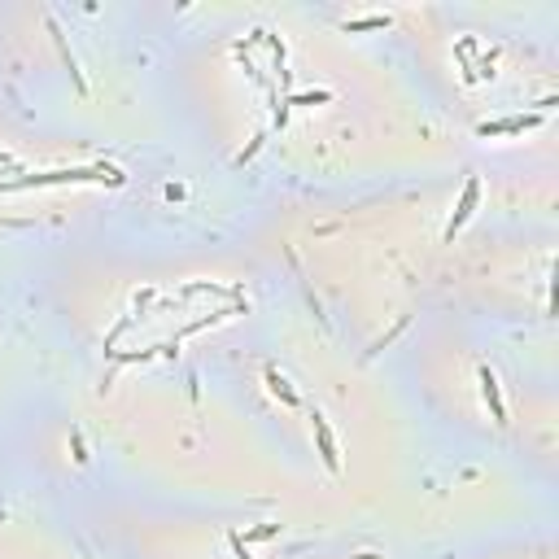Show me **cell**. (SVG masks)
I'll use <instances>...</instances> for the list:
<instances>
[{
    "label": "cell",
    "mask_w": 559,
    "mask_h": 559,
    "mask_svg": "<svg viewBox=\"0 0 559 559\" xmlns=\"http://www.w3.org/2000/svg\"><path fill=\"white\" fill-rule=\"evenodd\" d=\"M380 27H389V18H354V22H345V31H380Z\"/></svg>",
    "instance_id": "obj_6"
},
{
    "label": "cell",
    "mask_w": 559,
    "mask_h": 559,
    "mask_svg": "<svg viewBox=\"0 0 559 559\" xmlns=\"http://www.w3.org/2000/svg\"><path fill=\"white\" fill-rule=\"evenodd\" d=\"M267 389H271V393H275L280 402H284V406H297V393L289 389V380H284V376H280L275 367H267Z\"/></svg>",
    "instance_id": "obj_5"
},
{
    "label": "cell",
    "mask_w": 559,
    "mask_h": 559,
    "mask_svg": "<svg viewBox=\"0 0 559 559\" xmlns=\"http://www.w3.org/2000/svg\"><path fill=\"white\" fill-rule=\"evenodd\" d=\"M476 197H480V180L472 175V180L463 184V197H459V210H454V219L446 223V241H454V232H459V227L472 219V206H476Z\"/></svg>",
    "instance_id": "obj_1"
},
{
    "label": "cell",
    "mask_w": 559,
    "mask_h": 559,
    "mask_svg": "<svg viewBox=\"0 0 559 559\" xmlns=\"http://www.w3.org/2000/svg\"><path fill=\"white\" fill-rule=\"evenodd\" d=\"M538 118H507V122H485L480 127V136H516V132H524V127H533Z\"/></svg>",
    "instance_id": "obj_4"
},
{
    "label": "cell",
    "mask_w": 559,
    "mask_h": 559,
    "mask_svg": "<svg viewBox=\"0 0 559 559\" xmlns=\"http://www.w3.org/2000/svg\"><path fill=\"white\" fill-rule=\"evenodd\" d=\"M232 551H236V559H249V555H245V542L236 538V533H232Z\"/></svg>",
    "instance_id": "obj_9"
},
{
    "label": "cell",
    "mask_w": 559,
    "mask_h": 559,
    "mask_svg": "<svg viewBox=\"0 0 559 559\" xmlns=\"http://www.w3.org/2000/svg\"><path fill=\"white\" fill-rule=\"evenodd\" d=\"M275 529H280V524H258V529L249 533V542H267V538H275Z\"/></svg>",
    "instance_id": "obj_8"
},
{
    "label": "cell",
    "mask_w": 559,
    "mask_h": 559,
    "mask_svg": "<svg viewBox=\"0 0 559 559\" xmlns=\"http://www.w3.org/2000/svg\"><path fill=\"white\" fill-rule=\"evenodd\" d=\"M315 420V437H319V459H323V468L328 472H337L341 468V454H337V442H333V433H328V424H323V415H311Z\"/></svg>",
    "instance_id": "obj_3"
},
{
    "label": "cell",
    "mask_w": 559,
    "mask_h": 559,
    "mask_svg": "<svg viewBox=\"0 0 559 559\" xmlns=\"http://www.w3.org/2000/svg\"><path fill=\"white\" fill-rule=\"evenodd\" d=\"M328 100V92H301V96H293L289 105H323Z\"/></svg>",
    "instance_id": "obj_7"
},
{
    "label": "cell",
    "mask_w": 559,
    "mask_h": 559,
    "mask_svg": "<svg viewBox=\"0 0 559 559\" xmlns=\"http://www.w3.org/2000/svg\"><path fill=\"white\" fill-rule=\"evenodd\" d=\"M480 398H485L490 415H494L498 424H507V406H502V393H498V376H494L490 367H480Z\"/></svg>",
    "instance_id": "obj_2"
},
{
    "label": "cell",
    "mask_w": 559,
    "mask_h": 559,
    "mask_svg": "<svg viewBox=\"0 0 559 559\" xmlns=\"http://www.w3.org/2000/svg\"><path fill=\"white\" fill-rule=\"evenodd\" d=\"M359 559H380V555H371V551H367V555H359Z\"/></svg>",
    "instance_id": "obj_10"
}]
</instances>
